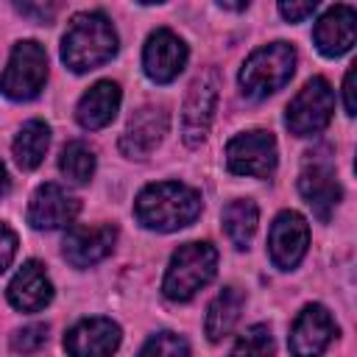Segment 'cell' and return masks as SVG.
I'll return each instance as SVG.
<instances>
[{"instance_id": "1", "label": "cell", "mask_w": 357, "mask_h": 357, "mask_svg": "<svg viewBox=\"0 0 357 357\" xmlns=\"http://www.w3.org/2000/svg\"><path fill=\"white\" fill-rule=\"evenodd\" d=\"M201 192L181 184V181H156L148 184L137 201H134V215L142 226L153 231H176L190 226L201 215Z\"/></svg>"}, {"instance_id": "2", "label": "cell", "mask_w": 357, "mask_h": 357, "mask_svg": "<svg viewBox=\"0 0 357 357\" xmlns=\"http://www.w3.org/2000/svg\"><path fill=\"white\" fill-rule=\"evenodd\" d=\"M117 53V31L100 11H81L70 20L61 36V61L73 73H86L106 64Z\"/></svg>"}, {"instance_id": "3", "label": "cell", "mask_w": 357, "mask_h": 357, "mask_svg": "<svg viewBox=\"0 0 357 357\" xmlns=\"http://www.w3.org/2000/svg\"><path fill=\"white\" fill-rule=\"evenodd\" d=\"M218 271V251L212 243H184L170 257L162 279V293L170 301H190Z\"/></svg>"}, {"instance_id": "4", "label": "cell", "mask_w": 357, "mask_h": 357, "mask_svg": "<svg viewBox=\"0 0 357 357\" xmlns=\"http://www.w3.org/2000/svg\"><path fill=\"white\" fill-rule=\"evenodd\" d=\"M296 73V50L287 42H273L265 47H257L243 70H240V86L248 98H268L279 92Z\"/></svg>"}, {"instance_id": "5", "label": "cell", "mask_w": 357, "mask_h": 357, "mask_svg": "<svg viewBox=\"0 0 357 357\" xmlns=\"http://www.w3.org/2000/svg\"><path fill=\"white\" fill-rule=\"evenodd\" d=\"M47 53L39 42L22 39L14 45L6 70L0 73V92L11 100H31L45 89Z\"/></svg>"}, {"instance_id": "6", "label": "cell", "mask_w": 357, "mask_h": 357, "mask_svg": "<svg viewBox=\"0 0 357 357\" xmlns=\"http://www.w3.org/2000/svg\"><path fill=\"white\" fill-rule=\"evenodd\" d=\"M332 114H335V92H332V86H329L326 78L315 75L287 103L284 123H287L290 134H296V137H312V134H321L329 126Z\"/></svg>"}, {"instance_id": "7", "label": "cell", "mask_w": 357, "mask_h": 357, "mask_svg": "<svg viewBox=\"0 0 357 357\" xmlns=\"http://www.w3.org/2000/svg\"><path fill=\"white\" fill-rule=\"evenodd\" d=\"M226 165L234 176L268 178L276 167V139L271 131L254 128L237 134L226 145Z\"/></svg>"}, {"instance_id": "8", "label": "cell", "mask_w": 357, "mask_h": 357, "mask_svg": "<svg viewBox=\"0 0 357 357\" xmlns=\"http://www.w3.org/2000/svg\"><path fill=\"white\" fill-rule=\"evenodd\" d=\"M215 103H218V75L212 70L201 73L187 92L184 109H181V137L184 145L198 148L206 134H209V123L215 114Z\"/></svg>"}, {"instance_id": "9", "label": "cell", "mask_w": 357, "mask_h": 357, "mask_svg": "<svg viewBox=\"0 0 357 357\" xmlns=\"http://www.w3.org/2000/svg\"><path fill=\"white\" fill-rule=\"evenodd\" d=\"M307 245H310V226H307L304 215H298L293 209L279 212L268 231V251H271L273 265L282 271L296 268L304 259Z\"/></svg>"}, {"instance_id": "10", "label": "cell", "mask_w": 357, "mask_h": 357, "mask_svg": "<svg viewBox=\"0 0 357 357\" xmlns=\"http://www.w3.org/2000/svg\"><path fill=\"white\" fill-rule=\"evenodd\" d=\"M335 332L337 329H335L329 310L324 304H307L290 326V337H287L290 354L293 357H321L324 349L332 343Z\"/></svg>"}, {"instance_id": "11", "label": "cell", "mask_w": 357, "mask_h": 357, "mask_svg": "<svg viewBox=\"0 0 357 357\" xmlns=\"http://www.w3.org/2000/svg\"><path fill=\"white\" fill-rule=\"evenodd\" d=\"M123 340L120 326L112 318H84L64 335V351L70 357H112Z\"/></svg>"}, {"instance_id": "12", "label": "cell", "mask_w": 357, "mask_h": 357, "mask_svg": "<svg viewBox=\"0 0 357 357\" xmlns=\"http://www.w3.org/2000/svg\"><path fill=\"white\" fill-rule=\"evenodd\" d=\"M114 240H117V229L112 223H100V226L73 223L64 234V243H61L64 259L73 268H89V265H95L112 254Z\"/></svg>"}, {"instance_id": "13", "label": "cell", "mask_w": 357, "mask_h": 357, "mask_svg": "<svg viewBox=\"0 0 357 357\" xmlns=\"http://www.w3.org/2000/svg\"><path fill=\"white\" fill-rule=\"evenodd\" d=\"M187 64V45L167 28H159L148 36L142 50L145 75L156 84H170Z\"/></svg>"}, {"instance_id": "14", "label": "cell", "mask_w": 357, "mask_h": 357, "mask_svg": "<svg viewBox=\"0 0 357 357\" xmlns=\"http://www.w3.org/2000/svg\"><path fill=\"white\" fill-rule=\"evenodd\" d=\"M167 126H170V114L165 106H142L128 120V126L120 137V151L131 159L151 156V151L165 139Z\"/></svg>"}, {"instance_id": "15", "label": "cell", "mask_w": 357, "mask_h": 357, "mask_svg": "<svg viewBox=\"0 0 357 357\" xmlns=\"http://www.w3.org/2000/svg\"><path fill=\"white\" fill-rule=\"evenodd\" d=\"M81 204L78 198H73L64 187L47 181L42 187L33 190L31 204H28V223L33 229H61L67 223H73V218L78 215Z\"/></svg>"}, {"instance_id": "16", "label": "cell", "mask_w": 357, "mask_h": 357, "mask_svg": "<svg viewBox=\"0 0 357 357\" xmlns=\"http://www.w3.org/2000/svg\"><path fill=\"white\" fill-rule=\"evenodd\" d=\"M312 39H315V47L329 59L349 53L354 47V39H357V11L351 6H343V3L332 6L315 22Z\"/></svg>"}, {"instance_id": "17", "label": "cell", "mask_w": 357, "mask_h": 357, "mask_svg": "<svg viewBox=\"0 0 357 357\" xmlns=\"http://www.w3.org/2000/svg\"><path fill=\"white\" fill-rule=\"evenodd\" d=\"M6 296H8V304L14 310H20V312H39V310H45L53 301V284L47 279L45 265L36 262V259H28L17 271V276L11 279Z\"/></svg>"}, {"instance_id": "18", "label": "cell", "mask_w": 357, "mask_h": 357, "mask_svg": "<svg viewBox=\"0 0 357 357\" xmlns=\"http://www.w3.org/2000/svg\"><path fill=\"white\" fill-rule=\"evenodd\" d=\"M298 192L301 198L310 204V209L315 212L318 220H329V215L335 212L337 201H340V184L335 178V170L329 165H310L301 170L298 176Z\"/></svg>"}, {"instance_id": "19", "label": "cell", "mask_w": 357, "mask_h": 357, "mask_svg": "<svg viewBox=\"0 0 357 357\" xmlns=\"http://www.w3.org/2000/svg\"><path fill=\"white\" fill-rule=\"evenodd\" d=\"M117 109H120V86L114 81H98L95 86H89L81 95V100L75 106V120L84 128L98 131L114 120Z\"/></svg>"}, {"instance_id": "20", "label": "cell", "mask_w": 357, "mask_h": 357, "mask_svg": "<svg viewBox=\"0 0 357 357\" xmlns=\"http://www.w3.org/2000/svg\"><path fill=\"white\" fill-rule=\"evenodd\" d=\"M243 304H245V296H243L240 287H231V284L223 287V290L212 298V304H209V310H206V324H204L206 337H209V340L226 337V335L234 329V324L240 321Z\"/></svg>"}, {"instance_id": "21", "label": "cell", "mask_w": 357, "mask_h": 357, "mask_svg": "<svg viewBox=\"0 0 357 357\" xmlns=\"http://www.w3.org/2000/svg\"><path fill=\"white\" fill-rule=\"evenodd\" d=\"M47 145H50V128H47V123L45 120H28L20 128V134L14 137L11 151H14V159H17V165L22 170H33V167L42 165Z\"/></svg>"}, {"instance_id": "22", "label": "cell", "mask_w": 357, "mask_h": 357, "mask_svg": "<svg viewBox=\"0 0 357 357\" xmlns=\"http://www.w3.org/2000/svg\"><path fill=\"white\" fill-rule=\"evenodd\" d=\"M259 223V209L251 198H237L223 209V231L234 248H248Z\"/></svg>"}, {"instance_id": "23", "label": "cell", "mask_w": 357, "mask_h": 357, "mask_svg": "<svg viewBox=\"0 0 357 357\" xmlns=\"http://www.w3.org/2000/svg\"><path fill=\"white\" fill-rule=\"evenodd\" d=\"M59 170L73 184H86L92 178V173H95V151L84 139L67 142L61 156H59Z\"/></svg>"}, {"instance_id": "24", "label": "cell", "mask_w": 357, "mask_h": 357, "mask_svg": "<svg viewBox=\"0 0 357 357\" xmlns=\"http://www.w3.org/2000/svg\"><path fill=\"white\" fill-rule=\"evenodd\" d=\"M231 357H273V335H271V326L268 324H254L248 326L234 349H231Z\"/></svg>"}, {"instance_id": "25", "label": "cell", "mask_w": 357, "mask_h": 357, "mask_svg": "<svg viewBox=\"0 0 357 357\" xmlns=\"http://www.w3.org/2000/svg\"><path fill=\"white\" fill-rule=\"evenodd\" d=\"M137 357H190V346L176 332H156L145 340Z\"/></svg>"}, {"instance_id": "26", "label": "cell", "mask_w": 357, "mask_h": 357, "mask_svg": "<svg viewBox=\"0 0 357 357\" xmlns=\"http://www.w3.org/2000/svg\"><path fill=\"white\" fill-rule=\"evenodd\" d=\"M47 340V324H28L11 335V349L17 354H31Z\"/></svg>"}, {"instance_id": "27", "label": "cell", "mask_w": 357, "mask_h": 357, "mask_svg": "<svg viewBox=\"0 0 357 357\" xmlns=\"http://www.w3.org/2000/svg\"><path fill=\"white\" fill-rule=\"evenodd\" d=\"M14 254H17V234L6 223H0V273L11 265Z\"/></svg>"}, {"instance_id": "28", "label": "cell", "mask_w": 357, "mask_h": 357, "mask_svg": "<svg viewBox=\"0 0 357 357\" xmlns=\"http://www.w3.org/2000/svg\"><path fill=\"white\" fill-rule=\"evenodd\" d=\"M315 3H279V14L287 20V22H301L307 20L310 14H315Z\"/></svg>"}, {"instance_id": "29", "label": "cell", "mask_w": 357, "mask_h": 357, "mask_svg": "<svg viewBox=\"0 0 357 357\" xmlns=\"http://www.w3.org/2000/svg\"><path fill=\"white\" fill-rule=\"evenodd\" d=\"M343 100H346V114H357V103H354V67H349V73L343 78Z\"/></svg>"}, {"instance_id": "30", "label": "cell", "mask_w": 357, "mask_h": 357, "mask_svg": "<svg viewBox=\"0 0 357 357\" xmlns=\"http://www.w3.org/2000/svg\"><path fill=\"white\" fill-rule=\"evenodd\" d=\"M22 14H36L39 22H50L56 14V6H17Z\"/></svg>"}, {"instance_id": "31", "label": "cell", "mask_w": 357, "mask_h": 357, "mask_svg": "<svg viewBox=\"0 0 357 357\" xmlns=\"http://www.w3.org/2000/svg\"><path fill=\"white\" fill-rule=\"evenodd\" d=\"M8 192V173H6V167H3V162H0V198Z\"/></svg>"}]
</instances>
